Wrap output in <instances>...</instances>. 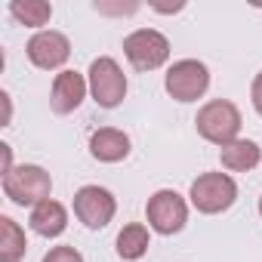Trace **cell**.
Wrapping results in <instances>:
<instances>
[{"label": "cell", "mask_w": 262, "mask_h": 262, "mask_svg": "<svg viewBox=\"0 0 262 262\" xmlns=\"http://www.w3.org/2000/svg\"><path fill=\"white\" fill-rule=\"evenodd\" d=\"M50 188H53L50 173L43 167H34V164L13 167L4 176V194L19 207H37V204L50 201Z\"/></svg>", "instance_id": "6da1fadb"}, {"label": "cell", "mask_w": 262, "mask_h": 262, "mask_svg": "<svg viewBox=\"0 0 262 262\" xmlns=\"http://www.w3.org/2000/svg\"><path fill=\"white\" fill-rule=\"evenodd\" d=\"M198 133L207 139V142H216V145H231L241 133V111L228 102V99H213L207 102L198 117Z\"/></svg>", "instance_id": "7a4b0ae2"}, {"label": "cell", "mask_w": 262, "mask_h": 262, "mask_svg": "<svg viewBox=\"0 0 262 262\" xmlns=\"http://www.w3.org/2000/svg\"><path fill=\"white\" fill-rule=\"evenodd\" d=\"M123 53L136 71H155L170 59V40L155 28H139L123 37Z\"/></svg>", "instance_id": "3957f363"}, {"label": "cell", "mask_w": 262, "mask_h": 262, "mask_svg": "<svg viewBox=\"0 0 262 262\" xmlns=\"http://www.w3.org/2000/svg\"><path fill=\"white\" fill-rule=\"evenodd\" d=\"M167 93L176 99V102H194L207 93L210 86V71L204 62L198 59H179L170 65L167 71V80H164Z\"/></svg>", "instance_id": "277c9868"}, {"label": "cell", "mask_w": 262, "mask_h": 262, "mask_svg": "<svg viewBox=\"0 0 262 262\" xmlns=\"http://www.w3.org/2000/svg\"><path fill=\"white\" fill-rule=\"evenodd\" d=\"M234 198H237V185L225 173H204L191 182V204L207 216L228 210Z\"/></svg>", "instance_id": "5b68a950"}, {"label": "cell", "mask_w": 262, "mask_h": 262, "mask_svg": "<svg viewBox=\"0 0 262 262\" xmlns=\"http://www.w3.org/2000/svg\"><path fill=\"white\" fill-rule=\"evenodd\" d=\"M90 93L102 108H117L126 96V77L120 65L108 56H99L90 65Z\"/></svg>", "instance_id": "8992f818"}, {"label": "cell", "mask_w": 262, "mask_h": 262, "mask_svg": "<svg viewBox=\"0 0 262 262\" xmlns=\"http://www.w3.org/2000/svg\"><path fill=\"white\" fill-rule=\"evenodd\" d=\"M145 216H148V225H151L158 234H176V231H182L185 222H188V207H185V201H182L176 191L164 188V191H158V194L148 198Z\"/></svg>", "instance_id": "52a82bcc"}, {"label": "cell", "mask_w": 262, "mask_h": 262, "mask_svg": "<svg viewBox=\"0 0 262 262\" xmlns=\"http://www.w3.org/2000/svg\"><path fill=\"white\" fill-rule=\"evenodd\" d=\"M114 194L108 188H99V185H83L77 194H74V216L86 225V228H105L111 219H114Z\"/></svg>", "instance_id": "ba28073f"}, {"label": "cell", "mask_w": 262, "mask_h": 262, "mask_svg": "<svg viewBox=\"0 0 262 262\" xmlns=\"http://www.w3.org/2000/svg\"><path fill=\"white\" fill-rule=\"evenodd\" d=\"M68 56H71V43L59 31H40L28 40V59H31V65H37L43 71L62 68L68 62Z\"/></svg>", "instance_id": "9c48e42d"}, {"label": "cell", "mask_w": 262, "mask_h": 262, "mask_svg": "<svg viewBox=\"0 0 262 262\" xmlns=\"http://www.w3.org/2000/svg\"><path fill=\"white\" fill-rule=\"evenodd\" d=\"M83 96H86V80H83V74H77V71H62V74H56L53 93H50V105H53L56 114H71L74 108H80Z\"/></svg>", "instance_id": "30bf717a"}, {"label": "cell", "mask_w": 262, "mask_h": 262, "mask_svg": "<svg viewBox=\"0 0 262 262\" xmlns=\"http://www.w3.org/2000/svg\"><path fill=\"white\" fill-rule=\"evenodd\" d=\"M90 155L102 164H117L129 155V136L123 129H114V126H102L90 136Z\"/></svg>", "instance_id": "8fae6325"}, {"label": "cell", "mask_w": 262, "mask_h": 262, "mask_svg": "<svg viewBox=\"0 0 262 262\" xmlns=\"http://www.w3.org/2000/svg\"><path fill=\"white\" fill-rule=\"evenodd\" d=\"M31 228L40 234V237H59L68 225V213L59 201H43L31 210Z\"/></svg>", "instance_id": "7c38bea8"}, {"label": "cell", "mask_w": 262, "mask_h": 262, "mask_svg": "<svg viewBox=\"0 0 262 262\" xmlns=\"http://www.w3.org/2000/svg\"><path fill=\"white\" fill-rule=\"evenodd\" d=\"M219 161L225 170H234V173H247L253 170L259 161H262V148L250 139H234L231 145H222L219 151Z\"/></svg>", "instance_id": "4fadbf2b"}, {"label": "cell", "mask_w": 262, "mask_h": 262, "mask_svg": "<svg viewBox=\"0 0 262 262\" xmlns=\"http://www.w3.org/2000/svg\"><path fill=\"white\" fill-rule=\"evenodd\" d=\"M25 231L10 216H0V262H19L25 256Z\"/></svg>", "instance_id": "5bb4252c"}, {"label": "cell", "mask_w": 262, "mask_h": 262, "mask_svg": "<svg viewBox=\"0 0 262 262\" xmlns=\"http://www.w3.org/2000/svg\"><path fill=\"white\" fill-rule=\"evenodd\" d=\"M148 250V228L133 222V225H126L120 234H117V256L120 259H142Z\"/></svg>", "instance_id": "9a60e30c"}, {"label": "cell", "mask_w": 262, "mask_h": 262, "mask_svg": "<svg viewBox=\"0 0 262 262\" xmlns=\"http://www.w3.org/2000/svg\"><path fill=\"white\" fill-rule=\"evenodd\" d=\"M10 13H13L22 25H28V28H40V25L50 22L53 7L47 4V0H13V4H10Z\"/></svg>", "instance_id": "2e32d148"}, {"label": "cell", "mask_w": 262, "mask_h": 262, "mask_svg": "<svg viewBox=\"0 0 262 262\" xmlns=\"http://www.w3.org/2000/svg\"><path fill=\"white\" fill-rule=\"evenodd\" d=\"M43 262H83V256H80L74 247H53V250L43 256Z\"/></svg>", "instance_id": "e0dca14e"}, {"label": "cell", "mask_w": 262, "mask_h": 262, "mask_svg": "<svg viewBox=\"0 0 262 262\" xmlns=\"http://www.w3.org/2000/svg\"><path fill=\"white\" fill-rule=\"evenodd\" d=\"M250 96H253V105H256V111L262 114V71L253 77V86H250Z\"/></svg>", "instance_id": "ac0fdd59"}, {"label": "cell", "mask_w": 262, "mask_h": 262, "mask_svg": "<svg viewBox=\"0 0 262 262\" xmlns=\"http://www.w3.org/2000/svg\"><path fill=\"white\" fill-rule=\"evenodd\" d=\"M0 155H4V173L13 170V158H10V145H0Z\"/></svg>", "instance_id": "d6986e66"}, {"label": "cell", "mask_w": 262, "mask_h": 262, "mask_svg": "<svg viewBox=\"0 0 262 262\" xmlns=\"http://www.w3.org/2000/svg\"><path fill=\"white\" fill-rule=\"evenodd\" d=\"M259 213H262V198H259Z\"/></svg>", "instance_id": "ffe728a7"}]
</instances>
